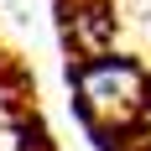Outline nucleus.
Segmentation results:
<instances>
[{
	"label": "nucleus",
	"mask_w": 151,
	"mask_h": 151,
	"mask_svg": "<svg viewBox=\"0 0 151 151\" xmlns=\"http://www.w3.org/2000/svg\"><path fill=\"white\" fill-rule=\"evenodd\" d=\"M78 94V115L89 125L99 151H146V120H151V73L136 58L99 52L78 58L68 68Z\"/></svg>",
	"instance_id": "nucleus-1"
},
{
	"label": "nucleus",
	"mask_w": 151,
	"mask_h": 151,
	"mask_svg": "<svg viewBox=\"0 0 151 151\" xmlns=\"http://www.w3.org/2000/svg\"><path fill=\"white\" fill-rule=\"evenodd\" d=\"M68 42H73L83 58L109 52V42H115V11H109V0H73Z\"/></svg>",
	"instance_id": "nucleus-2"
}]
</instances>
